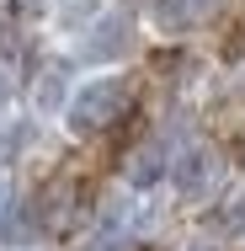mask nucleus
Listing matches in <instances>:
<instances>
[{
    "instance_id": "1",
    "label": "nucleus",
    "mask_w": 245,
    "mask_h": 251,
    "mask_svg": "<svg viewBox=\"0 0 245 251\" xmlns=\"http://www.w3.org/2000/svg\"><path fill=\"white\" fill-rule=\"evenodd\" d=\"M128 107H134V80H128V75H101V80H91L80 97L69 101V128H75V134L112 128Z\"/></svg>"
},
{
    "instance_id": "2",
    "label": "nucleus",
    "mask_w": 245,
    "mask_h": 251,
    "mask_svg": "<svg viewBox=\"0 0 245 251\" xmlns=\"http://www.w3.org/2000/svg\"><path fill=\"white\" fill-rule=\"evenodd\" d=\"M219 155L208 150V145H192V150H181V160H176V193L187 203H197V198H208L213 193V182H219Z\"/></svg>"
},
{
    "instance_id": "3",
    "label": "nucleus",
    "mask_w": 245,
    "mask_h": 251,
    "mask_svg": "<svg viewBox=\"0 0 245 251\" xmlns=\"http://www.w3.org/2000/svg\"><path fill=\"white\" fill-rule=\"evenodd\" d=\"M208 11H213V0H155V5H149V16H155L160 32H187Z\"/></svg>"
},
{
    "instance_id": "4",
    "label": "nucleus",
    "mask_w": 245,
    "mask_h": 251,
    "mask_svg": "<svg viewBox=\"0 0 245 251\" xmlns=\"http://www.w3.org/2000/svg\"><path fill=\"white\" fill-rule=\"evenodd\" d=\"M160 176H165V145L149 139V145H139V150L128 155V182L134 187H155Z\"/></svg>"
},
{
    "instance_id": "5",
    "label": "nucleus",
    "mask_w": 245,
    "mask_h": 251,
    "mask_svg": "<svg viewBox=\"0 0 245 251\" xmlns=\"http://www.w3.org/2000/svg\"><path fill=\"white\" fill-rule=\"evenodd\" d=\"M91 59H107V53H123L128 49V16H112V22H101L96 32H91Z\"/></svg>"
},
{
    "instance_id": "6",
    "label": "nucleus",
    "mask_w": 245,
    "mask_h": 251,
    "mask_svg": "<svg viewBox=\"0 0 245 251\" xmlns=\"http://www.w3.org/2000/svg\"><path fill=\"white\" fill-rule=\"evenodd\" d=\"M59 101H64V64H48V70H43V80H38V107L53 112Z\"/></svg>"
},
{
    "instance_id": "7",
    "label": "nucleus",
    "mask_w": 245,
    "mask_h": 251,
    "mask_svg": "<svg viewBox=\"0 0 245 251\" xmlns=\"http://www.w3.org/2000/svg\"><path fill=\"white\" fill-rule=\"evenodd\" d=\"M16 139H22V128H16V123H0V160L16 150Z\"/></svg>"
},
{
    "instance_id": "8",
    "label": "nucleus",
    "mask_w": 245,
    "mask_h": 251,
    "mask_svg": "<svg viewBox=\"0 0 245 251\" xmlns=\"http://www.w3.org/2000/svg\"><path fill=\"white\" fill-rule=\"evenodd\" d=\"M5 97H11V80H5V75H0V107H5Z\"/></svg>"
},
{
    "instance_id": "9",
    "label": "nucleus",
    "mask_w": 245,
    "mask_h": 251,
    "mask_svg": "<svg viewBox=\"0 0 245 251\" xmlns=\"http://www.w3.org/2000/svg\"><path fill=\"white\" fill-rule=\"evenodd\" d=\"M0 203H5V182H0Z\"/></svg>"
}]
</instances>
